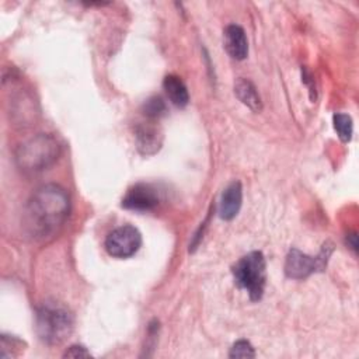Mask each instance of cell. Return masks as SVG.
Masks as SVG:
<instances>
[{"mask_svg": "<svg viewBox=\"0 0 359 359\" xmlns=\"http://www.w3.org/2000/svg\"><path fill=\"white\" fill-rule=\"evenodd\" d=\"M70 201L66 189L56 184L39 187L28 199L22 213V227L35 241L53 237L67 219Z\"/></svg>", "mask_w": 359, "mask_h": 359, "instance_id": "1", "label": "cell"}, {"mask_svg": "<svg viewBox=\"0 0 359 359\" xmlns=\"http://www.w3.org/2000/svg\"><path fill=\"white\" fill-rule=\"evenodd\" d=\"M60 156L57 140L48 133H39L21 143L15 150V164L25 174H36L49 168Z\"/></svg>", "mask_w": 359, "mask_h": 359, "instance_id": "2", "label": "cell"}, {"mask_svg": "<svg viewBox=\"0 0 359 359\" xmlns=\"http://www.w3.org/2000/svg\"><path fill=\"white\" fill-rule=\"evenodd\" d=\"M35 330L48 345L62 344L73 331V316L60 303L45 302L35 316Z\"/></svg>", "mask_w": 359, "mask_h": 359, "instance_id": "3", "label": "cell"}, {"mask_svg": "<svg viewBox=\"0 0 359 359\" xmlns=\"http://www.w3.org/2000/svg\"><path fill=\"white\" fill-rule=\"evenodd\" d=\"M233 276L238 287L247 290L251 300L257 302L265 287V258L261 251H251L241 257L233 266Z\"/></svg>", "mask_w": 359, "mask_h": 359, "instance_id": "4", "label": "cell"}, {"mask_svg": "<svg viewBox=\"0 0 359 359\" xmlns=\"http://www.w3.org/2000/svg\"><path fill=\"white\" fill-rule=\"evenodd\" d=\"M331 251L332 247L325 244L318 252V255L310 257L307 254H303L297 248H292L286 257L285 272L289 278L304 279L313 272L324 271V268L327 266V261L331 255Z\"/></svg>", "mask_w": 359, "mask_h": 359, "instance_id": "5", "label": "cell"}, {"mask_svg": "<svg viewBox=\"0 0 359 359\" xmlns=\"http://www.w3.org/2000/svg\"><path fill=\"white\" fill-rule=\"evenodd\" d=\"M104 245L111 257L129 258L140 248L142 234L135 226L123 224L107 236Z\"/></svg>", "mask_w": 359, "mask_h": 359, "instance_id": "6", "label": "cell"}, {"mask_svg": "<svg viewBox=\"0 0 359 359\" xmlns=\"http://www.w3.org/2000/svg\"><path fill=\"white\" fill-rule=\"evenodd\" d=\"M160 196L157 189L150 184H136L132 187L122 199V206L130 210L149 212L157 208Z\"/></svg>", "mask_w": 359, "mask_h": 359, "instance_id": "7", "label": "cell"}, {"mask_svg": "<svg viewBox=\"0 0 359 359\" xmlns=\"http://www.w3.org/2000/svg\"><path fill=\"white\" fill-rule=\"evenodd\" d=\"M224 48L227 53L237 60H243L248 55V41L244 29L237 24H230L224 29Z\"/></svg>", "mask_w": 359, "mask_h": 359, "instance_id": "8", "label": "cell"}, {"mask_svg": "<svg viewBox=\"0 0 359 359\" xmlns=\"http://www.w3.org/2000/svg\"><path fill=\"white\" fill-rule=\"evenodd\" d=\"M243 202V188L238 181H233L222 194L219 205V216L223 220H231L237 216Z\"/></svg>", "mask_w": 359, "mask_h": 359, "instance_id": "9", "label": "cell"}, {"mask_svg": "<svg viewBox=\"0 0 359 359\" xmlns=\"http://www.w3.org/2000/svg\"><path fill=\"white\" fill-rule=\"evenodd\" d=\"M161 135L158 129L149 123H142L136 128V146L143 154H153L160 149Z\"/></svg>", "mask_w": 359, "mask_h": 359, "instance_id": "10", "label": "cell"}, {"mask_svg": "<svg viewBox=\"0 0 359 359\" xmlns=\"http://www.w3.org/2000/svg\"><path fill=\"white\" fill-rule=\"evenodd\" d=\"M163 87L165 90L167 97L175 107L184 108L185 105H188V102H189L188 88L178 76H175V74L165 76L164 81H163Z\"/></svg>", "mask_w": 359, "mask_h": 359, "instance_id": "11", "label": "cell"}, {"mask_svg": "<svg viewBox=\"0 0 359 359\" xmlns=\"http://www.w3.org/2000/svg\"><path fill=\"white\" fill-rule=\"evenodd\" d=\"M234 94L244 105H247L254 112H259L262 109L261 97L252 81L247 79H238L234 84Z\"/></svg>", "mask_w": 359, "mask_h": 359, "instance_id": "12", "label": "cell"}, {"mask_svg": "<svg viewBox=\"0 0 359 359\" xmlns=\"http://www.w3.org/2000/svg\"><path fill=\"white\" fill-rule=\"evenodd\" d=\"M334 128L339 136V139L342 142H349L352 137V130H353V125H352V119L349 115L338 112L334 115Z\"/></svg>", "mask_w": 359, "mask_h": 359, "instance_id": "13", "label": "cell"}, {"mask_svg": "<svg viewBox=\"0 0 359 359\" xmlns=\"http://www.w3.org/2000/svg\"><path fill=\"white\" fill-rule=\"evenodd\" d=\"M165 104L160 97H151L149 98L143 105V112L149 118H160L165 114Z\"/></svg>", "mask_w": 359, "mask_h": 359, "instance_id": "14", "label": "cell"}, {"mask_svg": "<svg viewBox=\"0 0 359 359\" xmlns=\"http://www.w3.org/2000/svg\"><path fill=\"white\" fill-rule=\"evenodd\" d=\"M229 356L230 358H254L255 352L252 345L248 341L240 339L236 344H233Z\"/></svg>", "mask_w": 359, "mask_h": 359, "instance_id": "15", "label": "cell"}, {"mask_svg": "<svg viewBox=\"0 0 359 359\" xmlns=\"http://www.w3.org/2000/svg\"><path fill=\"white\" fill-rule=\"evenodd\" d=\"M90 356H91L90 352L81 345H72L63 353V358H90Z\"/></svg>", "mask_w": 359, "mask_h": 359, "instance_id": "16", "label": "cell"}, {"mask_svg": "<svg viewBox=\"0 0 359 359\" xmlns=\"http://www.w3.org/2000/svg\"><path fill=\"white\" fill-rule=\"evenodd\" d=\"M348 238H351V243H349L351 248H352L353 251H356V248H358V243H356V234H349V236H348Z\"/></svg>", "mask_w": 359, "mask_h": 359, "instance_id": "17", "label": "cell"}]
</instances>
